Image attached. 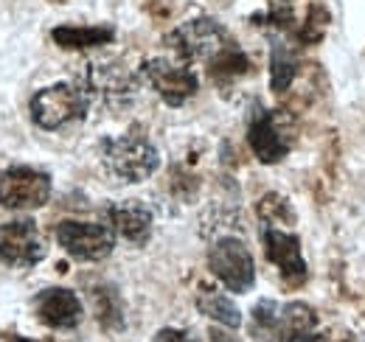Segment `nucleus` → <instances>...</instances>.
<instances>
[{"label": "nucleus", "instance_id": "obj_1", "mask_svg": "<svg viewBox=\"0 0 365 342\" xmlns=\"http://www.w3.org/2000/svg\"><path fill=\"white\" fill-rule=\"evenodd\" d=\"M101 155H104V166L110 169V174L127 182H143L160 166L158 149L140 135L107 138L101 143Z\"/></svg>", "mask_w": 365, "mask_h": 342}, {"label": "nucleus", "instance_id": "obj_2", "mask_svg": "<svg viewBox=\"0 0 365 342\" xmlns=\"http://www.w3.org/2000/svg\"><path fill=\"white\" fill-rule=\"evenodd\" d=\"M88 93L68 82L43 87L31 95V118L43 129H62L73 121H82L88 115Z\"/></svg>", "mask_w": 365, "mask_h": 342}, {"label": "nucleus", "instance_id": "obj_3", "mask_svg": "<svg viewBox=\"0 0 365 342\" xmlns=\"http://www.w3.org/2000/svg\"><path fill=\"white\" fill-rule=\"evenodd\" d=\"M166 43L172 45V51L188 59V62H211L214 56H220L225 48H230L228 31L211 20V17H197V20H185L175 31L166 34Z\"/></svg>", "mask_w": 365, "mask_h": 342}, {"label": "nucleus", "instance_id": "obj_4", "mask_svg": "<svg viewBox=\"0 0 365 342\" xmlns=\"http://www.w3.org/2000/svg\"><path fill=\"white\" fill-rule=\"evenodd\" d=\"M51 200V177L34 166H11L0 174V208L37 211Z\"/></svg>", "mask_w": 365, "mask_h": 342}, {"label": "nucleus", "instance_id": "obj_5", "mask_svg": "<svg viewBox=\"0 0 365 342\" xmlns=\"http://www.w3.org/2000/svg\"><path fill=\"white\" fill-rule=\"evenodd\" d=\"M208 266L217 275V281H222V286H228L230 292H250L256 284V264L250 250L245 247V242L225 236L217 239L214 247L208 250Z\"/></svg>", "mask_w": 365, "mask_h": 342}, {"label": "nucleus", "instance_id": "obj_6", "mask_svg": "<svg viewBox=\"0 0 365 342\" xmlns=\"http://www.w3.org/2000/svg\"><path fill=\"white\" fill-rule=\"evenodd\" d=\"M56 242L76 261H101L115 247V230L110 224L96 222H59Z\"/></svg>", "mask_w": 365, "mask_h": 342}, {"label": "nucleus", "instance_id": "obj_7", "mask_svg": "<svg viewBox=\"0 0 365 342\" xmlns=\"http://www.w3.org/2000/svg\"><path fill=\"white\" fill-rule=\"evenodd\" d=\"M140 76L152 85V90L169 104V107H182L194 93H197V76L191 68L185 65H175L163 56H155V59H146L140 65Z\"/></svg>", "mask_w": 365, "mask_h": 342}, {"label": "nucleus", "instance_id": "obj_8", "mask_svg": "<svg viewBox=\"0 0 365 342\" xmlns=\"http://www.w3.org/2000/svg\"><path fill=\"white\" fill-rule=\"evenodd\" d=\"M0 258L9 266H34L46 258V244L31 219L0 224Z\"/></svg>", "mask_w": 365, "mask_h": 342}, {"label": "nucleus", "instance_id": "obj_9", "mask_svg": "<svg viewBox=\"0 0 365 342\" xmlns=\"http://www.w3.org/2000/svg\"><path fill=\"white\" fill-rule=\"evenodd\" d=\"M262 239H264V253L281 269L284 281L292 284V286L304 284L307 281V261L301 253V239L295 233L278 230L273 224H264Z\"/></svg>", "mask_w": 365, "mask_h": 342}, {"label": "nucleus", "instance_id": "obj_10", "mask_svg": "<svg viewBox=\"0 0 365 342\" xmlns=\"http://www.w3.org/2000/svg\"><path fill=\"white\" fill-rule=\"evenodd\" d=\"M247 140H250L253 155L267 166L284 160L287 152H289V135L284 132L281 118L275 115L273 110H259L253 115L250 129H247Z\"/></svg>", "mask_w": 365, "mask_h": 342}, {"label": "nucleus", "instance_id": "obj_11", "mask_svg": "<svg viewBox=\"0 0 365 342\" xmlns=\"http://www.w3.org/2000/svg\"><path fill=\"white\" fill-rule=\"evenodd\" d=\"M34 311L37 317L51 326V328H76L82 323V300L76 298V292L71 289H62V286H51L43 289L37 298H34Z\"/></svg>", "mask_w": 365, "mask_h": 342}, {"label": "nucleus", "instance_id": "obj_12", "mask_svg": "<svg viewBox=\"0 0 365 342\" xmlns=\"http://www.w3.org/2000/svg\"><path fill=\"white\" fill-rule=\"evenodd\" d=\"M88 87L91 93L107 101H118L135 93L138 76L133 71H127L121 62H93L88 71Z\"/></svg>", "mask_w": 365, "mask_h": 342}, {"label": "nucleus", "instance_id": "obj_13", "mask_svg": "<svg viewBox=\"0 0 365 342\" xmlns=\"http://www.w3.org/2000/svg\"><path fill=\"white\" fill-rule=\"evenodd\" d=\"M107 219L113 224V230L118 236H124L133 244H146L152 236V211L146 205H140L138 200H127V202H115L107 208Z\"/></svg>", "mask_w": 365, "mask_h": 342}, {"label": "nucleus", "instance_id": "obj_14", "mask_svg": "<svg viewBox=\"0 0 365 342\" xmlns=\"http://www.w3.org/2000/svg\"><path fill=\"white\" fill-rule=\"evenodd\" d=\"M281 342H312L318 337V314L307 303H287L278 309Z\"/></svg>", "mask_w": 365, "mask_h": 342}, {"label": "nucleus", "instance_id": "obj_15", "mask_svg": "<svg viewBox=\"0 0 365 342\" xmlns=\"http://www.w3.org/2000/svg\"><path fill=\"white\" fill-rule=\"evenodd\" d=\"M51 40L65 51H85V48L113 43L115 28L113 26H56L51 31Z\"/></svg>", "mask_w": 365, "mask_h": 342}, {"label": "nucleus", "instance_id": "obj_16", "mask_svg": "<svg viewBox=\"0 0 365 342\" xmlns=\"http://www.w3.org/2000/svg\"><path fill=\"white\" fill-rule=\"evenodd\" d=\"M197 309L205 317H211L220 326H225V328H239L242 326V314L233 306V300L228 295H222L220 289H214V286H205V284L200 286V292H197Z\"/></svg>", "mask_w": 365, "mask_h": 342}, {"label": "nucleus", "instance_id": "obj_17", "mask_svg": "<svg viewBox=\"0 0 365 342\" xmlns=\"http://www.w3.org/2000/svg\"><path fill=\"white\" fill-rule=\"evenodd\" d=\"M93 309H96V320L110 328V331H121L124 328V303L118 298V292L104 284V286H93L91 292Z\"/></svg>", "mask_w": 365, "mask_h": 342}, {"label": "nucleus", "instance_id": "obj_18", "mask_svg": "<svg viewBox=\"0 0 365 342\" xmlns=\"http://www.w3.org/2000/svg\"><path fill=\"white\" fill-rule=\"evenodd\" d=\"M295 73H298V56L289 45L275 43L273 53H270V87L275 93H284L289 90V85L295 82Z\"/></svg>", "mask_w": 365, "mask_h": 342}, {"label": "nucleus", "instance_id": "obj_19", "mask_svg": "<svg viewBox=\"0 0 365 342\" xmlns=\"http://www.w3.org/2000/svg\"><path fill=\"white\" fill-rule=\"evenodd\" d=\"M278 303L275 300H262L253 306V320H250V334L253 342H281L278 334Z\"/></svg>", "mask_w": 365, "mask_h": 342}, {"label": "nucleus", "instance_id": "obj_20", "mask_svg": "<svg viewBox=\"0 0 365 342\" xmlns=\"http://www.w3.org/2000/svg\"><path fill=\"white\" fill-rule=\"evenodd\" d=\"M247 68H250V59L236 48V43L230 45V48H225L220 56H214V59L208 62V73H211L217 82L239 79V76L247 73Z\"/></svg>", "mask_w": 365, "mask_h": 342}, {"label": "nucleus", "instance_id": "obj_21", "mask_svg": "<svg viewBox=\"0 0 365 342\" xmlns=\"http://www.w3.org/2000/svg\"><path fill=\"white\" fill-rule=\"evenodd\" d=\"M329 11L315 3L312 9H309V14H307V23H304V28L298 31V40L301 43H320L323 40V34H326V28H329Z\"/></svg>", "mask_w": 365, "mask_h": 342}, {"label": "nucleus", "instance_id": "obj_22", "mask_svg": "<svg viewBox=\"0 0 365 342\" xmlns=\"http://www.w3.org/2000/svg\"><path fill=\"white\" fill-rule=\"evenodd\" d=\"M259 216L264 219V224H281L284 219L287 222H295V214L289 208V202L278 194H267L262 202H259Z\"/></svg>", "mask_w": 365, "mask_h": 342}, {"label": "nucleus", "instance_id": "obj_23", "mask_svg": "<svg viewBox=\"0 0 365 342\" xmlns=\"http://www.w3.org/2000/svg\"><path fill=\"white\" fill-rule=\"evenodd\" d=\"M253 26H275V28H287L292 23V11L289 9H270L267 14H253L250 17Z\"/></svg>", "mask_w": 365, "mask_h": 342}, {"label": "nucleus", "instance_id": "obj_24", "mask_svg": "<svg viewBox=\"0 0 365 342\" xmlns=\"http://www.w3.org/2000/svg\"><path fill=\"white\" fill-rule=\"evenodd\" d=\"M152 342H200V340L191 337L188 331H180V328H160Z\"/></svg>", "mask_w": 365, "mask_h": 342}, {"label": "nucleus", "instance_id": "obj_25", "mask_svg": "<svg viewBox=\"0 0 365 342\" xmlns=\"http://www.w3.org/2000/svg\"><path fill=\"white\" fill-rule=\"evenodd\" d=\"M211 342H239L236 337H230V334H225V331H211Z\"/></svg>", "mask_w": 365, "mask_h": 342}, {"label": "nucleus", "instance_id": "obj_26", "mask_svg": "<svg viewBox=\"0 0 365 342\" xmlns=\"http://www.w3.org/2000/svg\"><path fill=\"white\" fill-rule=\"evenodd\" d=\"M6 342H34V340H26V337H17V334H9Z\"/></svg>", "mask_w": 365, "mask_h": 342}, {"label": "nucleus", "instance_id": "obj_27", "mask_svg": "<svg viewBox=\"0 0 365 342\" xmlns=\"http://www.w3.org/2000/svg\"><path fill=\"white\" fill-rule=\"evenodd\" d=\"M284 3H289V0H284Z\"/></svg>", "mask_w": 365, "mask_h": 342}]
</instances>
